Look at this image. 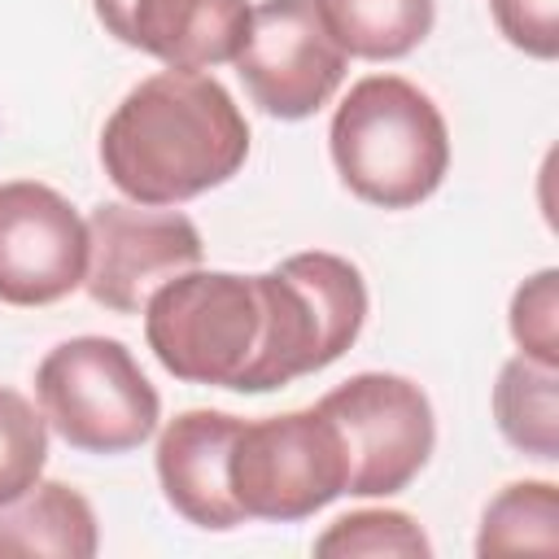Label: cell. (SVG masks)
<instances>
[{
	"label": "cell",
	"instance_id": "obj_1",
	"mask_svg": "<svg viewBox=\"0 0 559 559\" xmlns=\"http://www.w3.org/2000/svg\"><path fill=\"white\" fill-rule=\"evenodd\" d=\"M249 157V122L205 70L135 83L100 131L109 183L135 205H179L227 183Z\"/></svg>",
	"mask_w": 559,
	"mask_h": 559
},
{
	"label": "cell",
	"instance_id": "obj_2",
	"mask_svg": "<svg viewBox=\"0 0 559 559\" xmlns=\"http://www.w3.org/2000/svg\"><path fill=\"white\" fill-rule=\"evenodd\" d=\"M332 162L345 188L380 210L428 201L450 170V131L428 92L397 74H367L332 114Z\"/></svg>",
	"mask_w": 559,
	"mask_h": 559
},
{
	"label": "cell",
	"instance_id": "obj_3",
	"mask_svg": "<svg viewBox=\"0 0 559 559\" xmlns=\"http://www.w3.org/2000/svg\"><path fill=\"white\" fill-rule=\"evenodd\" d=\"M266 332L240 393H271L336 362L367 323V284L349 258L293 253L258 275Z\"/></svg>",
	"mask_w": 559,
	"mask_h": 559
},
{
	"label": "cell",
	"instance_id": "obj_4",
	"mask_svg": "<svg viewBox=\"0 0 559 559\" xmlns=\"http://www.w3.org/2000/svg\"><path fill=\"white\" fill-rule=\"evenodd\" d=\"M266 332L258 275L179 271L144 301V336L157 362L183 384H245Z\"/></svg>",
	"mask_w": 559,
	"mask_h": 559
},
{
	"label": "cell",
	"instance_id": "obj_5",
	"mask_svg": "<svg viewBox=\"0 0 559 559\" xmlns=\"http://www.w3.org/2000/svg\"><path fill=\"white\" fill-rule=\"evenodd\" d=\"M44 419L87 454H127L157 432L162 397L135 354L114 336H74L44 354L35 371Z\"/></svg>",
	"mask_w": 559,
	"mask_h": 559
},
{
	"label": "cell",
	"instance_id": "obj_6",
	"mask_svg": "<svg viewBox=\"0 0 559 559\" xmlns=\"http://www.w3.org/2000/svg\"><path fill=\"white\" fill-rule=\"evenodd\" d=\"M227 485L245 520H306L349 485L345 437L319 406L249 419L231 441Z\"/></svg>",
	"mask_w": 559,
	"mask_h": 559
},
{
	"label": "cell",
	"instance_id": "obj_7",
	"mask_svg": "<svg viewBox=\"0 0 559 559\" xmlns=\"http://www.w3.org/2000/svg\"><path fill=\"white\" fill-rule=\"evenodd\" d=\"M345 437L349 485L358 498L402 493L428 463L437 424L428 393L393 371H358L314 402Z\"/></svg>",
	"mask_w": 559,
	"mask_h": 559
},
{
	"label": "cell",
	"instance_id": "obj_8",
	"mask_svg": "<svg viewBox=\"0 0 559 559\" xmlns=\"http://www.w3.org/2000/svg\"><path fill=\"white\" fill-rule=\"evenodd\" d=\"M345 61L314 0H262L249 13V35L231 66L262 114L297 122L336 96Z\"/></svg>",
	"mask_w": 559,
	"mask_h": 559
},
{
	"label": "cell",
	"instance_id": "obj_9",
	"mask_svg": "<svg viewBox=\"0 0 559 559\" xmlns=\"http://www.w3.org/2000/svg\"><path fill=\"white\" fill-rule=\"evenodd\" d=\"M87 293L114 314L144 310L148 293L179 271L201 266V231L188 214L162 205H96L87 218Z\"/></svg>",
	"mask_w": 559,
	"mask_h": 559
},
{
	"label": "cell",
	"instance_id": "obj_10",
	"mask_svg": "<svg viewBox=\"0 0 559 559\" xmlns=\"http://www.w3.org/2000/svg\"><path fill=\"white\" fill-rule=\"evenodd\" d=\"M87 223L48 183H0V301L52 306L87 280Z\"/></svg>",
	"mask_w": 559,
	"mask_h": 559
},
{
	"label": "cell",
	"instance_id": "obj_11",
	"mask_svg": "<svg viewBox=\"0 0 559 559\" xmlns=\"http://www.w3.org/2000/svg\"><path fill=\"white\" fill-rule=\"evenodd\" d=\"M100 26L170 70H210L236 61L249 35L245 0H92Z\"/></svg>",
	"mask_w": 559,
	"mask_h": 559
},
{
	"label": "cell",
	"instance_id": "obj_12",
	"mask_svg": "<svg viewBox=\"0 0 559 559\" xmlns=\"http://www.w3.org/2000/svg\"><path fill=\"white\" fill-rule=\"evenodd\" d=\"M245 419L227 411H183L157 437V480L166 502L197 528L227 533L245 524V511L227 485V454Z\"/></svg>",
	"mask_w": 559,
	"mask_h": 559
},
{
	"label": "cell",
	"instance_id": "obj_13",
	"mask_svg": "<svg viewBox=\"0 0 559 559\" xmlns=\"http://www.w3.org/2000/svg\"><path fill=\"white\" fill-rule=\"evenodd\" d=\"M96 542L92 502L61 480H35L22 498L0 507V555L92 559Z\"/></svg>",
	"mask_w": 559,
	"mask_h": 559
},
{
	"label": "cell",
	"instance_id": "obj_14",
	"mask_svg": "<svg viewBox=\"0 0 559 559\" xmlns=\"http://www.w3.org/2000/svg\"><path fill=\"white\" fill-rule=\"evenodd\" d=\"M314 9L345 57L367 61H397L415 52L437 17L432 0H314Z\"/></svg>",
	"mask_w": 559,
	"mask_h": 559
},
{
	"label": "cell",
	"instance_id": "obj_15",
	"mask_svg": "<svg viewBox=\"0 0 559 559\" xmlns=\"http://www.w3.org/2000/svg\"><path fill=\"white\" fill-rule=\"evenodd\" d=\"M493 415L502 437L533 454V459H559V376L555 367H542L524 354L507 358L493 384Z\"/></svg>",
	"mask_w": 559,
	"mask_h": 559
},
{
	"label": "cell",
	"instance_id": "obj_16",
	"mask_svg": "<svg viewBox=\"0 0 559 559\" xmlns=\"http://www.w3.org/2000/svg\"><path fill=\"white\" fill-rule=\"evenodd\" d=\"M520 550H559V489L550 480L507 485L480 520L476 555H520Z\"/></svg>",
	"mask_w": 559,
	"mask_h": 559
},
{
	"label": "cell",
	"instance_id": "obj_17",
	"mask_svg": "<svg viewBox=\"0 0 559 559\" xmlns=\"http://www.w3.org/2000/svg\"><path fill=\"white\" fill-rule=\"evenodd\" d=\"M314 555H393V559H428L432 546L424 528L406 511H349L332 520L314 537Z\"/></svg>",
	"mask_w": 559,
	"mask_h": 559
},
{
	"label": "cell",
	"instance_id": "obj_18",
	"mask_svg": "<svg viewBox=\"0 0 559 559\" xmlns=\"http://www.w3.org/2000/svg\"><path fill=\"white\" fill-rule=\"evenodd\" d=\"M48 463V419L17 389L0 384V507L22 498Z\"/></svg>",
	"mask_w": 559,
	"mask_h": 559
},
{
	"label": "cell",
	"instance_id": "obj_19",
	"mask_svg": "<svg viewBox=\"0 0 559 559\" xmlns=\"http://www.w3.org/2000/svg\"><path fill=\"white\" fill-rule=\"evenodd\" d=\"M511 336L524 358L542 367H559V271L546 266L524 280L511 297Z\"/></svg>",
	"mask_w": 559,
	"mask_h": 559
},
{
	"label": "cell",
	"instance_id": "obj_20",
	"mask_svg": "<svg viewBox=\"0 0 559 559\" xmlns=\"http://www.w3.org/2000/svg\"><path fill=\"white\" fill-rule=\"evenodd\" d=\"M489 9L507 44L537 61L559 57V0H489Z\"/></svg>",
	"mask_w": 559,
	"mask_h": 559
}]
</instances>
